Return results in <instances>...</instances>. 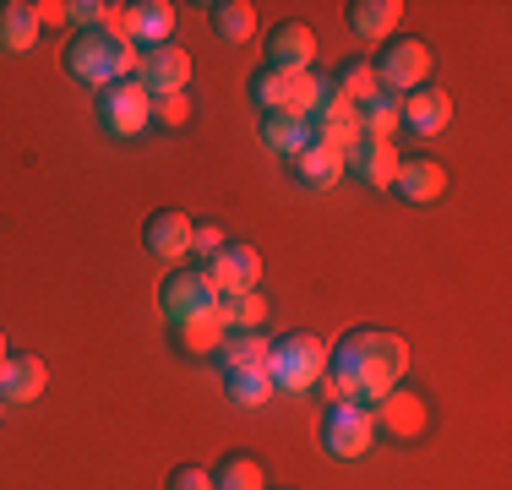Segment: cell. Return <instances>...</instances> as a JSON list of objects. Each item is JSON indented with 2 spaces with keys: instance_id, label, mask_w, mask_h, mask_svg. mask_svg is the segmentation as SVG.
<instances>
[{
  "instance_id": "cell-33",
  "label": "cell",
  "mask_w": 512,
  "mask_h": 490,
  "mask_svg": "<svg viewBox=\"0 0 512 490\" xmlns=\"http://www.w3.org/2000/svg\"><path fill=\"white\" fill-rule=\"evenodd\" d=\"M164 490H213V469H202V463H180V469H169Z\"/></svg>"
},
{
  "instance_id": "cell-1",
  "label": "cell",
  "mask_w": 512,
  "mask_h": 490,
  "mask_svg": "<svg viewBox=\"0 0 512 490\" xmlns=\"http://www.w3.org/2000/svg\"><path fill=\"white\" fill-rule=\"evenodd\" d=\"M409 371V343L387 327H349L338 338V349H327V371L322 387L333 403H365L371 409L376 398H387Z\"/></svg>"
},
{
  "instance_id": "cell-4",
  "label": "cell",
  "mask_w": 512,
  "mask_h": 490,
  "mask_svg": "<svg viewBox=\"0 0 512 490\" xmlns=\"http://www.w3.org/2000/svg\"><path fill=\"white\" fill-rule=\"evenodd\" d=\"M431 66H436L431 44H425V39H398V33L376 49V60H371L376 88H382V93H414V88H425V82H431Z\"/></svg>"
},
{
  "instance_id": "cell-11",
  "label": "cell",
  "mask_w": 512,
  "mask_h": 490,
  "mask_svg": "<svg viewBox=\"0 0 512 490\" xmlns=\"http://www.w3.org/2000/svg\"><path fill=\"white\" fill-rule=\"evenodd\" d=\"M142 245L164 267H180L191 256V218L180 207H158V213H148V224H142Z\"/></svg>"
},
{
  "instance_id": "cell-26",
  "label": "cell",
  "mask_w": 512,
  "mask_h": 490,
  "mask_svg": "<svg viewBox=\"0 0 512 490\" xmlns=\"http://www.w3.org/2000/svg\"><path fill=\"white\" fill-rule=\"evenodd\" d=\"M213 490H267V474L251 452H224L213 469Z\"/></svg>"
},
{
  "instance_id": "cell-25",
  "label": "cell",
  "mask_w": 512,
  "mask_h": 490,
  "mask_svg": "<svg viewBox=\"0 0 512 490\" xmlns=\"http://www.w3.org/2000/svg\"><path fill=\"white\" fill-rule=\"evenodd\" d=\"M224 392L240 403V409H262V403H273V376H267V365H246V371H224Z\"/></svg>"
},
{
  "instance_id": "cell-15",
  "label": "cell",
  "mask_w": 512,
  "mask_h": 490,
  "mask_svg": "<svg viewBox=\"0 0 512 490\" xmlns=\"http://www.w3.org/2000/svg\"><path fill=\"white\" fill-rule=\"evenodd\" d=\"M256 137L267 142V153L300 158L311 147V120L295 115V109H262V115H256Z\"/></svg>"
},
{
  "instance_id": "cell-37",
  "label": "cell",
  "mask_w": 512,
  "mask_h": 490,
  "mask_svg": "<svg viewBox=\"0 0 512 490\" xmlns=\"http://www.w3.org/2000/svg\"><path fill=\"white\" fill-rule=\"evenodd\" d=\"M0 409H6V398H0Z\"/></svg>"
},
{
  "instance_id": "cell-23",
  "label": "cell",
  "mask_w": 512,
  "mask_h": 490,
  "mask_svg": "<svg viewBox=\"0 0 512 490\" xmlns=\"http://www.w3.org/2000/svg\"><path fill=\"white\" fill-rule=\"evenodd\" d=\"M295 175H300V186L327 191V186H338V180H344V153H333V147L311 142L306 153L295 158Z\"/></svg>"
},
{
  "instance_id": "cell-13",
  "label": "cell",
  "mask_w": 512,
  "mask_h": 490,
  "mask_svg": "<svg viewBox=\"0 0 512 490\" xmlns=\"http://www.w3.org/2000/svg\"><path fill=\"white\" fill-rule=\"evenodd\" d=\"M344 169L371 191H393V175H398V142L387 137H360L355 147L344 153Z\"/></svg>"
},
{
  "instance_id": "cell-24",
  "label": "cell",
  "mask_w": 512,
  "mask_h": 490,
  "mask_svg": "<svg viewBox=\"0 0 512 490\" xmlns=\"http://www.w3.org/2000/svg\"><path fill=\"white\" fill-rule=\"evenodd\" d=\"M213 311H218V322H224V333H256V327L267 322V294L246 289V294H235V300H218Z\"/></svg>"
},
{
  "instance_id": "cell-34",
  "label": "cell",
  "mask_w": 512,
  "mask_h": 490,
  "mask_svg": "<svg viewBox=\"0 0 512 490\" xmlns=\"http://www.w3.org/2000/svg\"><path fill=\"white\" fill-rule=\"evenodd\" d=\"M66 22H77V33H82V28H104V22H109V6H104V0H71V6H66Z\"/></svg>"
},
{
  "instance_id": "cell-30",
  "label": "cell",
  "mask_w": 512,
  "mask_h": 490,
  "mask_svg": "<svg viewBox=\"0 0 512 490\" xmlns=\"http://www.w3.org/2000/svg\"><path fill=\"white\" fill-rule=\"evenodd\" d=\"M333 93L338 98H349V104H365V98L376 93V71H371V60H344V66L333 71Z\"/></svg>"
},
{
  "instance_id": "cell-3",
  "label": "cell",
  "mask_w": 512,
  "mask_h": 490,
  "mask_svg": "<svg viewBox=\"0 0 512 490\" xmlns=\"http://www.w3.org/2000/svg\"><path fill=\"white\" fill-rule=\"evenodd\" d=\"M322 371H327V343L306 327L267 343V376H273L278 392H311L322 382Z\"/></svg>"
},
{
  "instance_id": "cell-28",
  "label": "cell",
  "mask_w": 512,
  "mask_h": 490,
  "mask_svg": "<svg viewBox=\"0 0 512 490\" xmlns=\"http://www.w3.org/2000/svg\"><path fill=\"white\" fill-rule=\"evenodd\" d=\"M267 338L262 327L256 333H224V343H218V360H224V371H246V365H267Z\"/></svg>"
},
{
  "instance_id": "cell-7",
  "label": "cell",
  "mask_w": 512,
  "mask_h": 490,
  "mask_svg": "<svg viewBox=\"0 0 512 490\" xmlns=\"http://www.w3.org/2000/svg\"><path fill=\"white\" fill-rule=\"evenodd\" d=\"M93 115H99V126L109 131V137L131 142V137H142V131L153 126V98L126 77V82H115V88H104V93H99Z\"/></svg>"
},
{
  "instance_id": "cell-5",
  "label": "cell",
  "mask_w": 512,
  "mask_h": 490,
  "mask_svg": "<svg viewBox=\"0 0 512 490\" xmlns=\"http://www.w3.org/2000/svg\"><path fill=\"white\" fill-rule=\"evenodd\" d=\"M376 447V420L365 403H327L322 414V452L338 463H355Z\"/></svg>"
},
{
  "instance_id": "cell-6",
  "label": "cell",
  "mask_w": 512,
  "mask_h": 490,
  "mask_svg": "<svg viewBox=\"0 0 512 490\" xmlns=\"http://www.w3.org/2000/svg\"><path fill=\"white\" fill-rule=\"evenodd\" d=\"M246 93L262 109H295V115L311 120V98H316V71H278V66H256L246 77Z\"/></svg>"
},
{
  "instance_id": "cell-20",
  "label": "cell",
  "mask_w": 512,
  "mask_h": 490,
  "mask_svg": "<svg viewBox=\"0 0 512 490\" xmlns=\"http://www.w3.org/2000/svg\"><path fill=\"white\" fill-rule=\"evenodd\" d=\"M39 6L33 0H0V55H28L39 44Z\"/></svg>"
},
{
  "instance_id": "cell-27",
  "label": "cell",
  "mask_w": 512,
  "mask_h": 490,
  "mask_svg": "<svg viewBox=\"0 0 512 490\" xmlns=\"http://www.w3.org/2000/svg\"><path fill=\"white\" fill-rule=\"evenodd\" d=\"M355 115H360V137H387V142L398 137V98L393 93L376 88L365 104H355Z\"/></svg>"
},
{
  "instance_id": "cell-29",
  "label": "cell",
  "mask_w": 512,
  "mask_h": 490,
  "mask_svg": "<svg viewBox=\"0 0 512 490\" xmlns=\"http://www.w3.org/2000/svg\"><path fill=\"white\" fill-rule=\"evenodd\" d=\"M175 343L191 354H218V343H224V322H218V311H202L191 316V322L175 327Z\"/></svg>"
},
{
  "instance_id": "cell-8",
  "label": "cell",
  "mask_w": 512,
  "mask_h": 490,
  "mask_svg": "<svg viewBox=\"0 0 512 490\" xmlns=\"http://www.w3.org/2000/svg\"><path fill=\"white\" fill-rule=\"evenodd\" d=\"M213 305H218V294H213V284L202 278V267H169L164 284H158V311H164L169 327L191 322V316L213 311Z\"/></svg>"
},
{
  "instance_id": "cell-16",
  "label": "cell",
  "mask_w": 512,
  "mask_h": 490,
  "mask_svg": "<svg viewBox=\"0 0 512 490\" xmlns=\"http://www.w3.org/2000/svg\"><path fill=\"white\" fill-rule=\"evenodd\" d=\"M44 387H50V365L39 354H6L0 360V398L6 403H33L44 398Z\"/></svg>"
},
{
  "instance_id": "cell-36",
  "label": "cell",
  "mask_w": 512,
  "mask_h": 490,
  "mask_svg": "<svg viewBox=\"0 0 512 490\" xmlns=\"http://www.w3.org/2000/svg\"><path fill=\"white\" fill-rule=\"evenodd\" d=\"M6 354H11V343H6V333H0V360H6Z\"/></svg>"
},
{
  "instance_id": "cell-17",
  "label": "cell",
  "mask_w": 512,
  "mask_h": 490,
  "mask_svg": "<svg viewBox=\"0 0 512 490\" xmlns=\"http://www.w3.org/2000/svg\"><path fill=\"white\" fill-rule=\"evenodd\" d=\"M316 60V33L306 22H278L273 33H267V66L278 71H311Z\"/></svg>"
},
{
  "instance_id": "cell-2",
  "label": "cell",
  "mask_w": 512,
  "mask_h": 490,
  "mask_svg": "<svg viewBox=\"0 0 512 490\" xmlns=\"http://www.w3.org/2000/svg\"><path fill=\"white\" fill-rule=\"evenodd\" d=\"M137 55H142V49L126 44L120 33L82 28V33H71V44H66V71H71V82L104 93V88H115V82L137 77Z\"/></svg>"
},
{
  "instance_id": "cell-19",
  "label": "cell",
  "mask_w": 512,
  "mask_h": 490,
  "mask_svg": "<svg viewBox=\"0 0 512 490\" xmlns=\"http://www.w3.org/2000/svg\"><path fill=\"white\" fill-rule=\"evenodd\" d=\"M393 191L404 196V202L425 207L436 202V196L447 191V169L436 164V158H398V175H393Z\"/></svg>"
},
{
  "instance_id": "cell-31",
  "label": "cell",
  "mask_w": 512,
  "mask_h": 490,
  "mask_svg": "<svg viewBox=\"0 0 512 490\" xmlns=\"http://www.w3.org/2000/svg\"><path fill=\"white\" fill-rule=\"evenodd\" d=\"M224 245H229V235H224V224H218V218H191V256L213 262Z\"/></svg>"
},
{
  "instance_id": "cell-32",
  "label": "cell",
  "mask_w": 512,
  "mask_h": 490,
  "mask_svg": "<svg viewBox=\"0 0 512 490\" xmlns=\"http://www.w3.org/2000/svg\"><path fill=\"white\" fill-rule=\"evenodd\" d=\"M153 120H158V126H186V120H191V98L186 93L153 98Z\"/></svg>"
},
{
  "instance_id": "cell-12",
  "label": "cell",
  "mask_w": 512,
  "mask_h": 490,
  "mask_svg": "<svg viewBox=\"0 0 512 490\" xmlns=\"http://www.w3.org/2000/svg\"><path fill=\"white\" fill-rule=\"evenodd\" d=\"M169 33H175V6L169 0H131V6H120V39L126 44L158 49V44H169Z\"/></svg>"
},
{
  "instance_id": "cell-35",
  "label": "cell",
  "mask_w": 512,
  "mask_h": 490,
  "mask_svg": "<svg viewBox=\"0 0 512 490\" xmlns=\"http://www.w3.org/2000/svg\"><path fill=\"white\" fill-rule=\"evenodd\" d=\"M50 22H66V0H39V28Z\"/></svg>"
},
{
  "instance_id": "cell-14",
  "label": "cell",
  "mask_w": 512,
  "mask_h": 490,
  "mask_svg": "<svg viewBox=\"0 0 512 490\" xmlns=\"http://www.w3.org/2000/svg\"><path fill=\"white\" fill-rule=\"evenodd\" d=\"M398 126H409L414 137H442V131L453 126V98L425 82V88L398 98Z\"/></svg>"
},
{
  "instance_id": "cell-22",
  "label": "cell",
  "mask_w": 512,
  "mask_h": 490,
  "mask_svg": "<svg viewBox=\"0 0 512 490\" xmlns=\"http://www.w3.org/2000/svg\"><path fill=\"white\" fill-rule=\"evenodd\" d=\"M207 28L224 44H246L256 33V6L251 0H207Z\"/></svg>"
},
{
  "instance_id": "cell-21",
  "label": "cell",
  "mask_w": 512,
  "mask_h": 490,
  "mask_svg": "<svg viewBox=\"0 0 512 490\" xmlns=\"http://www.w3.org/2000/svg\"><path fill=\"white\" fill-rule=\"evenodd\" d=\"M371 420H376V431H393V436H420V431H425V403L414 398V392L393 387L387 398H376V403H371Z\"/></svg>"
},
{
  "instance_id": "cell-9",
  "label": "cell",
  "mask_w": 512,
  "mask_h": 490,
  "mask_svg": "<svg viewBox=\"0 0 512 490\" xmlns=\"http://www.w3.org/2000/svg\"><path fill=\"white\" fill-rule=\"evenodd\" d=\"M202 278L213 284L218 300H235V294H246V289L262 284V256H256V245L229 240L213 262H202Z\"/></svg>"
},
{
  "instance_id": "cell-10",
  "label": "cell",
  "mask_w": 512,
  "mask_h": 490,
  "mask_svg": "<svg viewBox=\"0 0 512 490\" xmlns=\"http://www.w3.org/2000/svg\"><path fill=\"white\" fill-rule=\"evenodd\" d=\"M137 82L148 98H164V93H186L191 88V55L180 44H158V49H142L137 55Z\"/></svg>"
},
{
  "instance_id": "cell-18",
  "label": "cell",
  "mask_w": 512,
  "mask_h": 490,
  "mask_svg": "<svg viewBox=\"0 0 512 490\" xmlns=\"http://www.w3.org/2000/svg\"><path fill=\"white\" fill-rule=\"evenodd\" d=\"M398 17H404L398 0H349V6H344L349 33L365 39V44H387V39H393V28H398Z\"/></svg>"
}]
</instances>
